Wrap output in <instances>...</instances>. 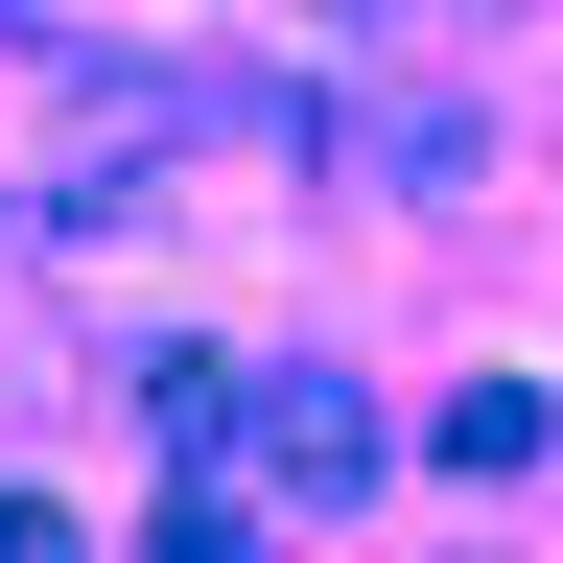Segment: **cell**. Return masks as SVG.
<instances>
[{"label":"cell","mask_w":563,"mask_h":563,"mask_svg":"<svg viewBox=\"0 0 563 563\" xmlns=\"http://www.w3.org/2000/svg\"><path fill=\"white\" fill-rule=\"evenodd\" d=\"M329 165L376 211H446L470 188V95H422V70H329Z\"/></svg>","instance_id":"1"},{"label":"cell","mask_w":563,"mask_h":563,"mask_svg":"<svg viewBox=\"0 0 563 563\" xmlns=\"http://www.w3.org/2000/svg\"><path fill=\"white\" fill-rule=\"evenodd\" d=\"M258 470L306 493V517H352V493H376V399H352V376H282L258 399Z\"/></svg>","instance_id":"2"}]
</instances>
